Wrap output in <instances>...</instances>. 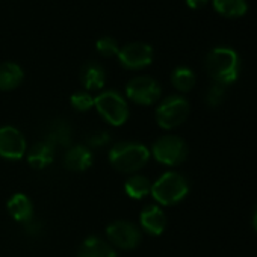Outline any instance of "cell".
<instances>
[{"label":"cell","instance_id":"cell-1","mask_svg":"<svg viewBox=\"0 0 257 257\" xmlns=\"http://www.w3.org/2000/svg\"><path fill=\"white\" fill-rule=\"evenodd\" d=\"M240 70L239 55L230 47H216L212 49L206 56V71L222 86L231 85L237 80Z\"/></svg>","mask_w":257,"mask_h":257},{"label":"cell","instance_id":"cell-2","mask_svg":"<svg viewBox=\"0 0 257 257\" xmlns=\"http://www.w3.org/2000/svg\"><path fill=\"white\" fill-rule=\"evenodd\" d=\"M150 161V150L135 141H124L115 144L109 152L110 165L121 173L132 174L143 170Z\"/></svg>","mask_w":257,"mask_h":257},{"label":"cell","instance_id":"cell-3","mask_svg":"<svg viewBox=\"0 0 257 257\" xmlns=\"http://www.w3.org/2000/svg\"><path fill=\"white\" fill-rule=\"evenodd\" d=\"M189 192V182L186 177L176 171H168L162 174L153 185L150 194L162 206L179 204Z\"/></svg>","mask_w":257,"mask_h":257},{"label":"cell","instance_id":"cell-4","mask_svg":"<svg viewBox=\"0 0 257 257\" xmlns=\"http://www.w3.org/2000/svg\"><path fill=\"white\" fill-rule=\"evenodd\" d=\"M94 107L110 125H122L128 119V104L118 91H104L94 97Z\"/></svg>","mask_w":257,"mask_h":257},{"label":"cell","instance_id":"cell-5","mask_svg":"<svg viewBox=\"0 0 257 257\" xmlns=\"http://www.w3.org/2000/svg\"><path fill=\"white\" fill-rule=\"evenodd\" d=\"M189 101L182 95H170L164 98L156 109V122L165 131L179 127L189 115Z\"/></svg>","mask_w":257,"mask_h":257},{"label":"cell","instance_id":"cell-6","mask_svg":"<svg viewBox=\"0 0 257 257\" xmlns=\"http://www.w3.org/2000/svg\"><path fill=\"white\" fill-rule=\"evenodd\" d=\"M155 159L167 167H177L188 158V146L177 135H164L152 147Z\"/></svg>","mask_w":257,"mask_h":257},{"label":"cell","instance_id":"cell-7","mask_svg":"<svg viewBox=\"0 0 257 257\" xmlns=\"http://www.w3.org/2000/svg\"><path fill=\"white\" fill-rule=\"evenodd\" d=\"M161 85L149 76H137L128 80V83L125 85L127 98L141 106L155 104L161 98Z\"/></svg>","mask_w":257,"mask_h":257},{"label":"cell","instance_id":"cell-8","mask_svg":"<svg viewBox=\"0 0 257 257\" xmlns=\"http://www.w3.org/2000/svg\"><path fill=\"white\" fill-rule=\"evenodd\" d=\"M106 234L110 243L121 249H134L141 243L143 239L141 230L134 222L124 219H118L109 224Z\"/></svg>","mask_w":257,"mask_h":257},{"label":"cell","instance_id":"cell-9","mask_svg":"<svg viewBox=\"0 0 257 257\" xmlns=\"http://www.w3.org/2000/svg\"><path fill=\"white\" fill-rule=\"evenodd\" d=\"M153 47L147 43H128L118 52V61L127 70H143L153 62Z\"/></svg>","mask_w":257,"mask_h":257},{"label":"cell","instance_id":"cell-10","mask_svg":"<svg viewBox=\"0 0 257 257\" xmlns=\"http://www.w3.org/2000/svg\"><path fill=\"white\" fill-rule=\"evenodd\" d=\"M26 153V140L13 125L0 127V156L8 161H20Z\"/></svg>","mask_w":257,"mask_h":257},{"label":"cell","instance_id":"cell-11","mask_svg":"<svg viewBox=\"0 0 257 257\" xmlns=\"http://www.w3.org/2000/svg\"><path fill=\"white\" fill-rule=\"evenodd\" d=\"M92 162H94L92 150L88 146H82V144L68 147L64 156L65 168L70 171H76V173L86 171L88 168H91Z\"/></svg>","mask_w":257,"mask_h":257},{"label":"cell","instance_id":"cell-12","mask_svg":"<svg viewBox=\"0 0 257 257\" xmlns=\"http://www.w3.org/2000/svg\"><path fill=\"white\" fill-rule=\"evenodd\" d=\"M140 222L146 233L152 236H161L167 228V215L159 206L150 204L143 209L140 215Z\"/></svg>","mask_w":257,"mask_h":257},{"label":"cell","instance_id":"cell-13","mask_svg":"<svg viewBox=\"0 0 257 257\" xmlns=\"http://www.w3.org/2000/svg\"><path fill=\"white\" fill-rule=\"evenodd\" d=\"M7 209H8L11 218L16 219L17 222H20L22 225L35 218V210H34V204H32L31 198L22 192L14 194L8 200Z\"/></svg>","mask_w":257,"mask_h":257},{"label":"cell","instance_id":"cell-14","mask_svg":"<svg viewBox=\"0 0 257 257\" xmlns=\"http://www.w3.org/2000/svg\"><path fill=\"white\" fill-rule=\"evenodd\" d=\"M55 152H56V147L53 144H50L49 141L43 140V141L34 144L29 149V152H28V162L35 170H44V168H47L53 162Z\"/></svg>","mask_w":257,"mask_h":257},{"label":"cell","instance_id":"cell-15","mask_svg":"<svg viewBox=\"0 0 257 257\" xmlns=\"http://www.w3.org/2000/svg\"><path fill=\"white\" fill-rule=\"evenodd\" d=\"M80 82L86 91H98L106 85V71L100 64L89 61L80 68Z\"/></svg>","mask_w":257,"mask_h":257},{"label":"cell","instance_id":"cell-16","mask_svg":"<svg viewBox=\"0 0 257 257\" xmlns=\"http://www.w3.org/2000/svg\"><path fill=\"white\" fill-rule=\"evenodd\" d=\"M71 140H73V131H71V125L67 119L58 118L49 124L46 141H49L55 147L56 146L71 147Z\"/></svg>","mask_w":257,"mask_h":257},{"label":"cell","instance_id":"cell-17","mask_svg":"<svg viewBox=\"0 0 257 257\" xmlns=\"http://www.w3.org/2000/svg\"><path fill=\"white\" fill-rule=\"evenodd\" d=\"M77 257H116L113 246L97 236L86 237L77 252Z\"/></svg>","mask_w":257,"mask_h":257},{"label":"cell","instance_id":"cell-18","mask_svg":"<svg viewBox=\"0 0 257 257\" xmlns=\"http://www.w3.org/2000/svg\"><path fill=\"white\" fill-rule=\"evenodd\" d=\"M25 79L23 68L16 62L0 64V91H11L20 86Z\"/></svg>","mask_w":257,"mask_h":257},{"label":"cell","instance_id":"cell-19","mask_svg":"<svg viewBox=\"0 0 257 257\" xmlns=\"http://www.w3.org/2000/svg\"><path fill=\"white\" fill-rule=\"evenodd\" d=\"M124 191L125 194L134 198V200H143L144 197H147L152 191V183L149 180V177L141 176V174H135L132 177H128L127 182L124 183Z\"/></svg>","mask_w":257,"mask_h":257},{"label":"cell","instance_id":"cell-20","mask_svg":"<svg viewBox=\"0 0 257 257\" xmlns=\"http://www.w3.org/2000/svg\"><path fill=\"white\" fill-rule=\"evenodd\" d=\"M213 8L224 17L237 19L245 16L248 4L246 0H213Z\"/></svg>","mask_w":257,"mask_h":257},{"label":"cell","instance_id":"cell-21","mask_svg":"<svg viewBox=\"0 0 257 257\" xmlns=\"http://www.w3.org/2000/svg\"><path fill=\"white\" fill-rule=\"evenodd\" d=\"M197 77L189 67H177L171 73V83L180 92H189L195 86Z\"/></svg>","mask_w":257,"mask_h":257},{"label":"cell","instance_id":"cell-22","mask_svg":"<svg viewBox=\"0 0 257 257\" xmlns=\"http://www.w3.org/2000/svg\"><path fill=\"white\" fill-rule=\"evenodd\" d=\"M95 49L103 58H112V56H118L119 44L113 37H101L100 40H97Z\"/></svg>","mask_w":257,"mask_h":257},{"label":"cell","instance_id":"cell-23","mask_svg":"<svg viewBox=\"0 0 257 257\" xmlns=\"http://www.w3.org/2000/svg\"><path fill=\"white\" fill-rule=\"evenodd\" d=\"M70 104L77 112H88L89 109L94 107V97L86 91H79L70 97Z\"/></svg>","mask_w":257,"mask_h":257},{"label":"cell","instance_id":"cell-24","mask_svg":"<svg viewBox=\"0 0 257 257\" xmlns=\"http://www.w3.org/2000/svg\"><path fill=\"white\" fill-rule=\"evenodd\" d=\"M225 97V86L219 85V83H213L207 91H206V104L209 107H216L224 101Z\"/></svg>","mask_w":257,"mask_h":257},{"label":"cell","instance_id":"cell-25","mask_svg":"<svg viewBox=\"0 0 257 257\" xmlns=\"http://www.w3.org/2000/svg\"><path fill=\"white\" fill-rule=\"evenodd\" d=\"M109 143H110V134L106 132V131L94 132V134H91V135L86 138V144H88V147H89L91 150H92V149H103V147H106Z\"/></svg>","mask_w":257,"mask_h":257},{"label":"cell","instance_id":"cell-26","mask_svg":"<svg viewBox=\"0 0 257 257\" xmlns=\"http://www.w3.org/2000/svg\"><path fill=\"white\" fill-rule=\"evenodd\" d=\"M23 230H25V233H26L28 236L37 237V236H40L41 231H43V222L38 221L37 218H34V219H31L29 222L23 224Z\"/></svg>","mask_w":257,"mask_h":257},{"label":"cell","instance_id":"cell-27","mask_svg":"<svg viewBox=\"0 0 257 257\" xmlns=\"http://www.w3.org/2000/svg\"><path fill=\"white\" fill-rule=\"evenodd\" d=\"M209 2V0H186V5L192 10H200L203 8L206 4Z\"/></svg>","mask_w":257,"mask_h":257},{"label":"cell","instance_id":"cell-28","mask_svg":"<svg viewBox=\"0 0 257 257\" xmlns=\"http://www.w3.org/2000/svg\"><path fill=\"white\" fill-rule=\"evenodd\" d=\"M252 227H254V230L257 231V207H255L254 215H252Z\"/></svg>","mask_w":257,"mask_h":257}]
</instances>
